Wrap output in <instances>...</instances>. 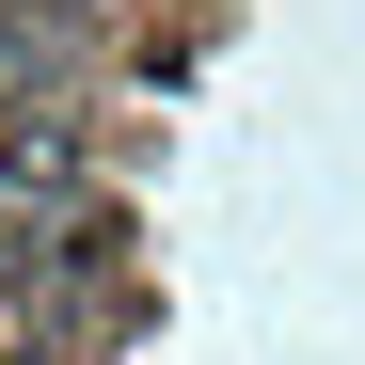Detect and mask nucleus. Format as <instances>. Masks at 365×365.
I'll use <instances>...</instances> for the list:
<instances>
[{
	"label": "nucleus",
	"mask_w": 365,
	"mask_h": 365,
	"mask_svg": "<svg viewBox=\"0 0 365 365\" xmlns=\"http://www.w3.org/2000/svg\"><path fill=\"white\" fill-rule=\"evenodd\" d=\"M64 191H80V111L0 96V222H32V207H64Z\"/></svg>",
	"instance_id": "1"
}]
</instances>
